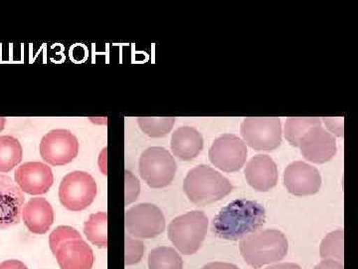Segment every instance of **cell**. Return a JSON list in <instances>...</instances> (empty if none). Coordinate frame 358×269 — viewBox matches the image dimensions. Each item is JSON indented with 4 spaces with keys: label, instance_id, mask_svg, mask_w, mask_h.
<instances>
[{
    "label": "cell",
    "instance_id": "obj_11",
    "mask_svg": "<svg viewBox=\"0 0 358 269\" xmlns=\"http://www.w3.org/2000/svg\"><path fill=\"white\" fill-rule=\"evenodd\" d=\"M246 145L239 137L226 134L219 137L209 150V159L212 164L226 173L240 171L246 163Z\"/></svg>",
    "mask_w": 358,
    "mask_h": 269
},
{
    "label": "cell",
    "instance_id": "obj_3",
    "mask_svg": "<svg viewBox=\"0 0 358 269\" xmlns=\"http://www.w3.org/2000/svg\"><path fill=\"white\" fill-rule=\"evenodd\" d=\"M49 244L62 269H92L95 261L93 250L75 228L58 226L52 231Z\"/></svg>",
    "mask_w": 358,
    "mask_h": 269
},
{
    "label": "cell",
    "instance_id": "obj_18",
    "mask_svg": "<svg viewBox=\"0 0 358 269\" xmlns=\"http://www.w3.org/2000/svg\"><path fill=\"white\" fill-rule=\"evenodd\" d=\"M171 150L181 160H192L201 153L203 138L196 129L183 126L176 130L171 137Z\"/></svg>",
    "mask_w": 358,
    "mask_h": 269
},
{
    "label": "cell",
    "instance_id": "obj_28",
    "mask_svg": "<svg viewBox=\"0 0 358 269\" xmlns=\"http://www.w3.org/2000/svg\"><path fill=\"white\" fill-rule=\"evenodd\" d=\"M313 269H345V266H343V263H338V261L326 259L315 265Z\"/></svg>",
    "mask_w": 358,
    "mask_h": 269
},
{
    "label": "cell",
    "instance_id": "obj_8",
    "mask_svg": "<svg viewBox=\"0 0 358 269\" xmlns=\"http://www.w3.org/2000/svg\"><path fill=\"white\" fill-rule=\"evenodd\" d=\"M39 151L47 164L65 166L79 154V141L69 130H52L42 138Z\"/></svg>",
    "mask_w": 358,
    "mask_h": 269
},
{
    "label": "cell",
    "instance_id": "obj_9",
    "mask_svg": "<svg viewBox=\"0 0 358 269\" xmlns=\"http://www.w3.org/2000/svg\"><path fill=\"white\" fill-rule=\"evenodd\" d=\"M241 134L254 150L274 151L282 143L281 121L279 118H247L242 123Z\"/></svg>",
    "mask_w": 358,
    "mask_h": 269
},
{
    "label": "cell",
    "instance_id": "obj_20",
    "mask_svg": "<svg viewBox=\"0 0 358 269\" xmlns=\"http://www.w3.org/2000/svg\"><path fill=\"white\" fill-rule=\"evenodd\" d=\"M84 233L92 244L107 249L108 247V214L106 212H96L90 216L84 224Z\"/></svg>",
    "mask_w": 358,
    "mask_h": 269
},
{
    "label": "cell",
    "instance_id": "obj_15",
    "mask_svg": "<svg viewBox=\"0 0 358 269\" xmlns=\"http://www.w3.org/2000/svg\"><path fill=\"white\" fill-rule=\"evenodd\" d=\"M299 147L305 159L315 164L329 162L336 154V139L322 126L308 130Z\"/></svg>",
    "mask_w": 358,
    "mask_h": 269
},
{
    "label": "cell",
    "instance_id": "obj_27",
    "mask_svg": "<svg viewBox=\"0 0 358 269\" xmlns=\"http://www.w3.org/2000/svg\"><path fill=\"white\" fill-rule=\"evenodd\" d=\"M324 121L331 132L339 137L343 136V118H324Z\"/></svg>",
    "mask_w": 358,
    "mask_h": 269
},
{
    "label": "cell",
    "instance_id": "obj_16",
    "mask_svg": "<svg viewBox=\"0 0 358 269\" xmlns=\"http://www.w3.org/2000/svg\"><path fill=\"white\" fill-rule=\"evenodd\" d=\"M245 177L252 188L268 192L278 183V167L267 155H257L247 163Z\"/></svg>",
    "mask_w": 358,
    "mask_h": 269
},
{
    "label": "cell",
    "instance_id": "obj_12",
    "mask_svg": "<svg viewBox=\"0 0 358 269\" xmlns=\"http://www.w3.org/2000/svg\"><path fill=\"white\" fill-rule=\"evenodd\" d=\"M284 184L292 195L303 197L319 192L322 177L319 170L298 160L289 164L285 170Z\"/></svg>",
    "mask_w": 358,
    "mask_h": 269
},
{
    "label": "cell",
    "instance_id": "obj_25",
    "mask_svg": "<svg viewBox=\"0 0 358 269\" xmlns=\"http://www.w3.org/2000/svg\"><path fill=\"white\" fill-rule=\"evenodd\" d=\"M145 247L143 242L127 235L126 237V264L133 265L140 263L145 254Z\"/></svg>",
    "mask_w": 358,
    "mask_h": 269
},
{
    "label": "cell",
    "instance_id": "obj_2",
    "mask_svg": "<svg viewBox=\"0 0 358 269\" xmlns=\"http://www.w3.org/2000/svg\"><path fill=\"white\" fill-rule=\"evenodd\" d=\"M288 247L287 237L277 230H258L240 242L244 261L255 269L281 261L288 254Z\"/></svg>",
    "mask_w": 358,
    "mask_h": 269
},
{
    "label": "cell",
    "instance_id": "obj_4",
    "mask_svg": "<svg viewBox=\"0 0 358 269\" xmlns=\"http://www.w3.org/2000/svg\"><path fill=\"white\" fill-rule=\"evenodd\" d=\"M183 188L190 202L204 207L229 195L233 186L229 179L219 172L206 165H200L188 172Z\"/></svg>",
    "mask_w": 358,
    "mask_h": 269
},
{
    "label": "cell",
    "instance_id": "obj_13",
    "mask_svg": "<svg viewBox=\"0 0 358 269\" xmlns=\"http://www.w3.org/2000/svg\"><path fill=\"white\" fill-rule=\"evenodd\" d=\"M24 193L10 177L0 174V228H10L20 223Z\"/></svg>",
    "mask_w": 358,
    "mask_h": 269
},
{
    "label": "cell",
    "instance_id": "obj_1",
    "mask_svg": "<svg viewBox=\"0 0 358 269\" xmlns=\"http://www.w3.org/2000/svg\"><path fill=\"white\" fill-rule=\"evenodd\" d=\"M265 221L266 209L262 205L255 200H235L216 214L212 231L216 237L235 242L260 230Z\"/></svg>",
    "mask_w": 358,
    "mask_h": 269
},
{
    "label": "cell",
    "instance_id": "obj_10",
    "mask_svg": "<svg viewBox=\"0 0 358 269\" xmlns=\"http://www.w3.org/2000/svg\"><path fill=\"white\" fill-rule=\"evenodd\" d=\"M126 228L134 237H157L166 230V219L162 209L152 204H140L126 212Z\"/></svg>",
    "mask_w": 358,
    "mask_h": 269
},
{
    "label": "cell",
    "instance_id": "obj_7",
    "mask_svg": "<svg viewBox=\"0 0 358 269\" xmlns=\"http://www.w3.org/2000/svg\"><path fill=\"white\" fill-rule=\"evenodd\" d=\"M98 193L95 179L86 172L66 174L59 186V200L66 209L80 212L95 200Z\"/></svg>",
    "mask_w": 358,
    "mask_h": 269
},
{
    "label": "cell",
    "instance_id": "obj_14",
    "mask_svg": "<svg viewBox=\"0 0 358 269\" xmlns=\"http://www.w3.org/2000/svg\"><path fill=\"white\" fill-rule=\"evenodd\" d=\"M15 181L20 190L28 195H44L53 185L54 176L48 165L27 162L16 170Z\"/></svg>",
    "mask_w": 358,
    "mask_h": 269
},
{
    "label": "cell",
    "instance_id": "obj_21",
    "mask_svg": "<svg viewBox=\"0 0 358 269\" xmlns=\"http://www.w3.org/2000/svg\"><path fill=\"white\" fill-rule=\"evenodd\" d=\"M182 258L173 247H155L148 254V268L150 269H182Z\"/></svg>",
    "mask_w": 358,
    "mask_h": 269
},
{
    "label": "cell",
    "instance_id": "obj_5",
    "mask_svg": "<svg viewBox=\"0 0 358 269\" xmlns=\"http://www.w3.org/2000/svg\"><path fill=\"white\" fill-rule=\"evenodd\" d=\"M208 228L203 212L192 211L173 219L169 226V237L185 256H192L201 247Z\"/></svg>",
    "mask_w": 358,
    "mask_h": 269
},
{
    "label": "cell",
    "instance_id": "obj_24",
    "mask_svg": "<svg viewBox=\"0 0 358 269\" xmlns=\"http://www.w3.org/2000/svg\"><path fill=\"white\" fill-rule=\"evenodd\" d=\"M174 118H138V123L143 133L152 138L166 136L173 129Z\"/></svg>",
    "mask_w": 358,
    "mask_h": 269
},
{
    "label": "cell",
    "instance_id": "obj_29",
    "mask_svg": "<svg viewBox=\"0 0 358 269\" xmlns=\"http://www.w3.org/2000/svg\"><path fill=\"white\" fill-rule=\"evenodd\" d=\"M0 269H28L27 266L24 263H21L20 261H3L0 264Z\"/></svg>",
    "mask_w": 358,
    "mask_h": 269
},
{
    "label": "cell",
    "instance_id": "obj_23",
    "mask_svg": "<svg viewBox=\"0 0 358 269\" xmlns=\"http://www.w3.org/2000/svg\"><path fill=\"white\" fill-rule=\"evenodd\" d=\"M343 240L345 233L343 230H338L329 233L320 244V254L324 261L331 259L343 263L345 259V249H343Z\"/></svg>",
    "mask_w": 358,
    "mask_h": 269
},
{
    "label": "cell",
    "instance_id": "obj_17",
    "mask_svg": "<svg viewBox=\"0 0 358 269\" xmlns=\"http://www.w3.org/2000/svg\"><path fill=\"white\" fill-rule=\"evenodd\" d=\"M22 218L31 233L44 235L54 223L53 207L44 198H32L23 207Z\"/></svg>",
    "mask_w": 358,
    "mask_h": 269
},
{
    "label": "cell",
    "instance_id": "obj_6",
    "mask_svg": "<svg viewBox=\"0 0 358 269\" xmlns=\"http://www.w3.org/2000/svg\"><path fill=\"white\" fill-rule=\"evenodd\" d=\"M176 171V160L166 149L150 147L141 156L140 174L150 188H162L171 185Z\"/></svg>",
    "mask_w": 358,
    "mask_h": 269
},
{
    "label": "cell",
    "instance_id": "obj_31",
    "mask_svg": "<svg viewBox=\"0 0 358 269\" xmlns=\"http://www.w3.org/2000/svg\"><path fill=\"white\" fill-rule=\"evenodd\" d=\"M265 269H301L300 265L294 263H279Z\"/></svg>",
    "mask_w": 358,
    "mask_h": 269
},
{
    "label": "cell",
    "instance_id": "obj_26",
    "mask_svg": "<svg viewBox=\"0 0 358 269\" xmlns=\"http://www.w3.org/2000/svg\"><path fill=\"white\" fill-rule=\"evenodd\" d=\"M140 181L133 173L126 171V205H131L140 195Z\"/></svg>",
    "mask_w": 358,
    "mask_h": 269
},
{
    "label": "cell",
    "instance_id": "obj_30",
    "mask_svg": "<svg viewBox=\"0 0 358 269\" xmlns=\"http://www.w3.org/2000/svg\"><path fill=\"white\" fill-rule=\"evenodd\" d=\"M201 269H239V268L232 263H211L206 264Z\"/></svg>",
    "mask_w": 358,
    "mask_h": 269
},
{
    "label": "cell",
    "instance_id": "obj_32",
    "mask_svg": "<svg viewBox=\"0 0 358 269\" xmlns=\"http://www.w3.org/2000/svg\"><path fill=\"white\" fill-rule=\"evenodd\" d=\"M6 119L3 117H0V133L3 131L4 127H6Z\"/></svg>",
    "mask_w": 358,
    "mask_h": 269
},
{
    "label": "cell",
    "instance_id": "obj_22",
    "mask_svg": "<svg viewBox=\"0 0 358 269\" xmlns=\"http://www.w3.org/2000/svg\"><path fill=\"white\" fill-rule=\"evenodd\" d=\"M315 126H322L319 118H289L285 126V136L292 146L299 147L303 137Z\"/></svg>",
    "mask_w": 358,
    "mask_h": 269
},
{
    "label": "cell",
    "instance_id": "obj_19",
    "mask_svg": "<svg viewBox=\"0 0 358 269\" xmlns=\"http://www.w3.org/2000/svg\"><path fill=\"white\" fill-rule=\"evenodd\" d=\"M23 158V149L15 137H0V173H8L20 165Z\"/></svg>",
    "mask_w": 358,
    "mask_h": 269
}]
</instances>
